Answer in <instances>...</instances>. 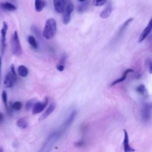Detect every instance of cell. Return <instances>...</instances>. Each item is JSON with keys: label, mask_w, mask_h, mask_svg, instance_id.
Instances as JSON below:
<instances>
[{"label": "cell", "mask_w": 152, "mask_h": 152, "mask_svg": "<svg viewBox=\"0 0 152 152\" xmlns=\"http://www.w3.org/2000/svg\"><path fill=\"white\" fill-rule=\"evenodd\" d=\"M64 132L59 128L58 130L54 131L52 132L49 136L46 139L44 142L41 151H48L50 150L52 146L56 143V142L60 138Z\"/></svg>", "instance_id": "obj_1"}, {"label": "cell", "mask_w": 152, "mask_h": 152, "mask_svg": "<svg viewBox=\"0 0 152 152\" xmlns=\"http://www.w3.org/2000/svg\"><path fill=\"white\" fill-rule=\"evenodd\" d=\"M56 31V23L55 19L49 18L46 20L43 30V36L47 40L52 39Z\"/></svg>", "instance_id": "obj_2"}, {"label": "cell", "mask_w": 152, "mask_h": 152, "mask_svg": "<svg viewBox=\"0 0 152 152\" xmlns=\"http://www.w3.org/2000/svg\"><path fill=\"white\" fill-rule=\"evenodd\" d=\"M10 69V71L6 75L4 81L5 86L8 88L12 87L17 80V74L15 71L14 65L13 64L11 65Z\"/></svg>", "instance_id": "obj_3"}, {"label": "cell", "mask_w": 152, "mask_h": 152, "mask_svg": "<svg viewBox=\"0 0 152 152\" xmlns=\"http://www.w3.org/2000/svg\"><path fill=\"white\" fill-rule=\"evenodd\" d=\"M11 50L12 53L17 56H20L22 53V49L20 43L18 33L16 30H15L11 39Z\"/></svg>", "instance_id": "obj_4"}, {"label": "cell", "mask_w": 152, "mask_h": 152, "mask_svg": "<svg viewBox=\"0 0 152 152\" xmlns=\"http://www.w3.org/2000/svg\"><path fill=\"white\" fill-rule=\"evenodd\" d=\"M152 105L150 103H144L141 111V118L144 122H147L151 118Z\"/></svg>", "instance_id": "obj_5"}, {"label": "cell", "mask_w": 152, "mask_h": 152, "mask_svg": "<svg viewBox=\"0 0 152 152\" xmlns=\"http://www.w3.org/2000/svg\"><path fill=\"white\" fill-rule=\"evenodd\" d=\"M8 30V24L5 21L3 22L2 27L1 30V39H0V46H1V53L3 54L5 51V37H6V34Z\"/></svg>", "instance_id": "obj_6"}, {"label": "cell", "mask_w": 152, "mask_h": 152, "mask_svg": "<svg viewBox=\"0 0 152 152\" xmlns=\"http://www.w3.org/2000/svg\"><path fill=\"white\" fill-rule=\"evenodd\" d=\"M74 5L71 2H69L68 4L64 11L63 17H62V21L64 24H67L69 23L71 20V15L72 12L74 10Z\"/></svg>", "instance_id": "obj_7"}, {"label": "cell", "mask_w": 152, "mask_h": 152, "mask_svg": "<svg viewBox=\"0 0 152 152\" xmlns=\"http://www.w3.org/2000/svg\"><path fill=\"white\" fill-rule=\"evenodd\" d=\"M48 103V99L45 97L43 102H36L32 108V113L36 115L42 112Z\"/></svg>", "instance_id": "obj_8"}, {"label": "cell", "mask_w": 152, "mask_h": 152, "mask_svg": "<svg viewBox=\"0 0 152 152\" xmlns=\"http://www.w3.org/2000/svg\"><path fill=\"white\" fill-rule=\"evenodd\" d=\"M77 110H73L70 115H69V116L66 118V119L65 120V122L63 124V125L60 127V128L64 131L65 132L66 131V129H68V128L72 124V123L73 122V121H74L76 116H77Z\"/></svg>", "instance_id": "obj_9"}, {"label": "cell", "mask_w": 152, "mask_h": 152, "mask_svg": "<svg viewBox=\"0 0 152 152\" xmlns=\"http://www.w3.org/2000/svg\"><path fill=\"white\" fill-rule=\"evenodd\" d=\"M152 30V17L150 20L147 26L145 27L144 30L141 33L139 39H138V43H141L142 41H144L145 38L148 36V34L150 33V32Z\"/></svg>", "instance_id": "obj_10"}, {"label": "cell", "mask_w": 152, "mask_h": 152, "mask_svg": "<svg viewBox=\"0 0 152 152\" xmlns=\"http://www.w3.org/2000/svg\"><path fill=\"white\" fill-rule=\"evenodd\" d=\"M124 141H123V147L124 151L125 152H131L134 151L135 150L130 145L129 141V135L126 129H124Z\"/></svg>", "instance_id": "obj_11"}, {"label": "cell", "mask_w": 152, "mask_h": 152, "mask_svg": "<svg viewBox=\"0 0 152 152\" xmlns=\"http://www.w3.org/2000/svg\"><path fill=\"white\" fill-rule=\"evenodd\" d=\"M66 3V0H53L54 8L58 13H62L64 11Z\"/></svg>", "instance_id": "obj_12"}, {"label": "cell", "mask_w": 152, "mask_h": 152, "mask_svg": "<svg viewBox=\"0 0 152 152\" xmlns=\"http://www.w3.org/2000/svg\"><path fill=\"white\" fill-rule=\"evenodd\" d=\"M55 107H56V104L55 103H50V105L49 106V107L45 110V112L40 116L39 121H42V120H43V119H46L49 115H50L54 111Z\"/></svg>", "instance_id": "obj_13"}, {"label": "cell", "mask_w": 152, "mask_h": 152, "mask_svg": "<svg viewBox=\"0 0 152 152\" xmlns=\"http://www.w3.org/2000/svg\"><path fill=\"white\" fill-rule=\"evenodd\" d=\"M133 71H134V70H133L132 69H131V68L126 69L123 72L122 76H121L119 78L115 80V81H113L111 83L110 86H113L116 85V84H118V83H121V82L125 81V80L126 78L127 75H128L129 72H132Z\"/></svg>", "instance_id": "obj_14"}, {"label": "cell", "mask_w": 152, "mask_h": 152, "mask_svg": "<svg viewBox=\"0 0 152 152\" xmlns=\"http://www.w3.org/2000/svg\"><path fill=\"white\" fill-rule=\"evenodd\" d=\"M0 7L3 10L8 11H13L17 9V7L14 4L8 2L0 3Z\"/></svg>", "instance_id": "obj_15"}, {"label": "cell", "mask_w": 152, "mask_h": 152, "mask_svg": "<svg viewBox=\"0 0 152 152\" xmlns=\"http://www.w3.org/2000/svg\"><path fill=\"white\" fill-rule=\"evenodd\" d=\"M112 11V7L110 4H108L106 7L102 11L100 14V17L102 18H108Z\"/></svg>", "instance_id": "obj_16"}, {"label": "cell", "mask_w": 152, "mask_h": 152, "mask_svg": "<svg viewBox=\"0 0 152 152\" xmlns=\"http://www.w3.org/2000/svg\"><path fill=\"white\" fill-rule=\"evenodd\" d=\"M45 5L46 2L44 0H34V7L36 11H42Z\"/></svg>", "instance_id": "obj_17"}, {"label": "cell", "mask_w": 152, "mask_h": 152, "mask_svg": "<svg viewBox=\"0 0 152 152\" xmlns=\"http://www.w3.org/2000/svg\"><path fill=\"white\" fill-rule=\"evenodd\" d=\"M133 20V18H130L129 19H128L127 20H126L125 21V23L121 26V27L119 28V30H118V33H117V38H119L120 37V36L123 33L124 31L125 30V29L126 28V27L129 25V24Z\"/></svg>", "instance_id": "obj_18"}, {"label": "cell", "mask_w": 152, "mask_h": 152, "mask_svg": "<svg viewBox=\"0 0 152 152\" xmlns=\"http://www.w3.org/2000/svg\"><path fill=\"white\" fill-rule=\"evenodd\" d=\"M18 72L19 75L22 77H26L27 76L28 71L26 66L24 65H20L18 68Z\"/></svg>", "instance_id": "obj_19"}, {"label": "cell", "mask_w": 152, "mask_h": 152, "mask_svg": "<svg viewBox=\"0 0 152 152\" xmlns=\"http://www.w3.org/2000/svg\"><path fill=\"white\" fill-rule=\"evenodd\" d=\"M17 125L18 127L24 129L28 126V122L24 118H20L17 121Z\"/></svg>", "instance_id": "obj_20"}, {"label": "cell", "mask_w": 152, "mask_h": 152, "mask_svg": "<svg viewBox=\"0 0 152 152\" xmlns=\"http://www.w3.org/2000/svg\"><path fill=\"white\" fill-rule=\"evenodd\" d=\"M137 91L142 96H147V90L144 84H141L137 87Z\"/></svg>", "instance_id": "obj_21"}, {"label": "cell", "mask_w": 152, "mask_h": 152, "mask_svg": "<svg viewBox=\"0 0 152 152\" xmlns=\"http://www.w3.org/2000/svg\"><path fill=\"white\" fill-rule=\"evenodd\" d=\"M27 41L30 45L34 49H36L37 48V44L36 42V40L34 36H29L27 38Z\"/></svg>", "instance_id": "obj_22"}, {"label": "cell", "mask_w": 152, "mask_h": 152, "mask_svg": "<svg viewBox=\"0 0 152 152\" xmlns=\"http://www.w3.org/2000/svg\"><path fill=\"white\" fill-rule=\"evenodd\" d=\"M83 4H82L81 5H80L78 8V11L79 12H83L84 11H85L86 10V9L88 7V2L87 1L86 2H83Z\"/></svg>", "instance_id": "obj_23"}, {"label": "cell", "mask_w": 152, "mask_h": 152, "mask_svg": "<svg viewBox=\"0 0 152 152\" xmlns=\"http://www.w3.org/2000/svg\"><path fill=\"white\" fill-rule=\"evenodd\" d=\"M36 103V100L35 99H30L26 103V108L27 110H30V109L33 108L34 104Z\"/></svg>", "instance_id": "obj_24"}, {"label": "cell", "mask_w": 152, "mask_h": 152, "mask_svg": "<svg viewBox=\"0 0 152 152\" xmlns=\"http://www.w3.org/2000/svg\"><path fill=\"white\" fill-rule=\"evenodd\" d=\"M22 107V103L20 102H15L12 104V107L13 109L16 110H19Z\"/></svg>", "instance_id": "obj_25"}, {"label": "cell", "mask_w": 152, "mask_h": 152, "mask_svg": "<svg viewBox=\"0 0 152 152\" xmlns=\"http://www.w3.org/2000/svg\"><path fill=\"white\" fill-rule=\"evenodd\" d=\"M2 99L6 108L7 109V94L5 91H3L2 93Z\"/></svg>", "instance_id": "obj_26"}, {"label": "cell", "mask_w": 152, "mask_h": 152, "mask_svg": "<svg viewBox=\"0 0 152 152\" xmlns=\"http://www.w3.org/2000/svg\"><path fill=\"white\" fill-rule=\"evenodd\" d=\"M106 2V0H94L93 4L95 6L99 7V6L103 5Z\"/></svg>", "instance_id": "obj_27"}, {"label": "cell", "mask_w": 152, "mask_h": 152, "mask_svg": "<svg viewBox=\"0 0 152 152\" xmlns=\"http://www.w3.org/2000/svg\"><path fill=\"white\" fill-rule=\"evenodd\" d=\"M31 30H32L34 34H36V35L38 36V35L40 34V31H39V29H38L36 26H33L31 27Z\"/></svg>", "instance_id": "obj_28"}, {"label": "cell", "mask_w": 152, "mask_h": 152, "mask_svg": "<svg viewBox=\"0 0 152 152\" xmlns=\"http://www.w3.org/2000/svg\"><path fill=\"white\" fill-rule=\"evenodd\" d=\"M56 69L59 71H62L64 69V65H62V64H58L56 66Z\"/></svg>", "instance_id": "obj_29"}, {"label": "cell", "mask_w": 152, "mask_h": 152, "mask_svg": "<svg viewBox=\"0 0 152 152\" xmlns=\"http://www.w3.org/2000/svg\"><path fill=\"white\" fill-rule=\"evenodd\" d=\"M66 59V56L65 55H64V56H62V58H61V60H60L59 64L64 65V64H65V62Z\"/></svg>", "instance_id": "obj_30"}, {"label": "cell", "mask_w": 152, "mask_h": 152, "mask_svg": "<svg viewBox=\"0 0 152 152\" xmlns=\"http://www.w3.org/2000/svg\"><path fill=\"white\" fill-rule=\"evenodd\" d=\"M2 62V56L0 54V76H1V62Z\"/></svg>", "instance_id": "obj_31"}, {"label": "cell", "mask_w": 152, "mask_h": 152, "mask_svg": "<svg viewBox=\"0 0 152 152\" xmlns=\"http://www.w3.org/2000/svg\"><path fill=\"white\" fill-rule=\"evenodd\" d=\"M149 73L152 74V64H150V68H149Z\"/></svg>", "instance_id": "obj_32"}, {"label": "cell", "mask_w": 152, "mask_h": 152, "mask_svg": "<svg viewBox=\"0 0 152 152\" xmlns=\"http://www.w3.org/2000/svg\"><path fill=\"white\" fill-rule=\"evenodd\" d=\"M3 118H4L3 115H2L1 113H0V123L2 121V120H3Z\"/></svg>", "instance_id": "obj_33"}, {"label": "cell", "mask_w": 152, "mask_h": 152, "mask_svg": "<svg viewBox=\"0 0 152 152\" xmlns=\"http://www.w3.org/2000/svg\"><path fill=\"white\" fill-rule=\"evenodd\" d=\"M66 2L67 3H69V2H71V0H66Z\"/></svg>", "instance_id": "obj_34"}, {"label": "cell", "mask_w": 152, "mask_h": 152, "mask_svg": "<svg viewBox=\"0 0 152 152\" xmlns=\"http://www.w3.org/2000/svg\"><path fill=\"white\" fill-rule=\"evenodd\" d=\"M80 2H84L86 0H78Z\"/></svg>", "instance_id": "obj_35"}, {"label": "cell", "mask_w": 152, "mask_h": 152, "mask_svg": "<svg viewBox=\"0 0 152 152\" xmlns=\"http://www.w3.org/2000/svg\"><path fill=\"white\" fill-rule=\"evenodd\" d=\"M2 151H3V149L0 147V152H2Z\"/></svg>", "instance_id": "obj_36"}]
</instances>
